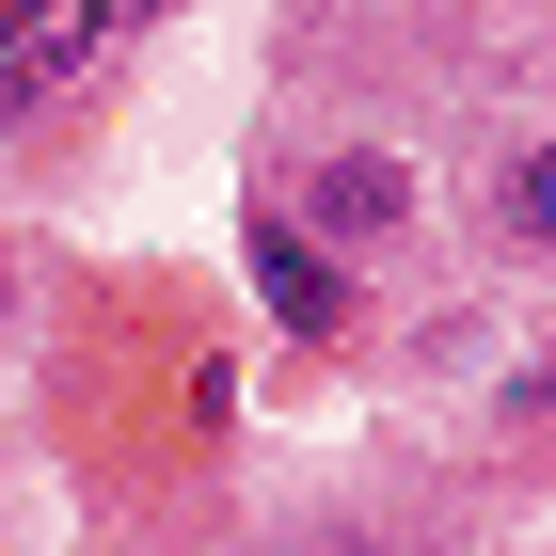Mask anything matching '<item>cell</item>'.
<instances>
[{
	"label": "cell",
	"instance_id": "6da1fadb",
	"mask_svg": "<svg viewBox=\"0 0 556 556\" xmlns=\"http://www.w3.org/2000/svg\"><path fill=\"white\" fill-rule=\"evenodd\" d=\"M302 223H318L334 255H382L397 223H414V160H382V143H334V160L302 175Z\"/></svg>",
	"mask_w": 556,
	"mask_h": 556
},
{
	"label": "cell",
	"instance_id": "7a4b0ae2",
	"mask_svg": "<svg viewBox=\"0 0 556 556\" xmlns=\"http://www.w3.org/2000/svg\"><path fill=\"white\" fill-rule=\"evenodd\" d=\"M255 287L287 302L302 334H334V255H318V223H255Z\"/></svg>",
	"mask_w": 556,
	"mask_h": 556
},
{
	"label": "cell",
	"instance_id": "3957f363",
	"mask_svg": "<svg viewBox=\"0 0 556 556\" xmlns=\"http://www.w3.org/2000/svg\"><path fill=\"white\" fill-rule=\"evenodd\" d=\"M493 239L509 255H556V143H509L493 160Z\"/></svg>",
	"mask_w": 556,
	"mask_h": 556
},
{
	"label": "cell",
	"instance_id": "277c9868",
	"mask_svg": "<svg viewBox=\"0 0 556 556\" xmlns=\"http://www.w3.org/2000/svg\"><path fill=\"white\" fill-rule=\"evenodd\" d=\"M270 556H397L382 525H302V541H270Z\"/></svg>",
	"mask_w": 556,
	"mask_h": 556
}]
</instances>
